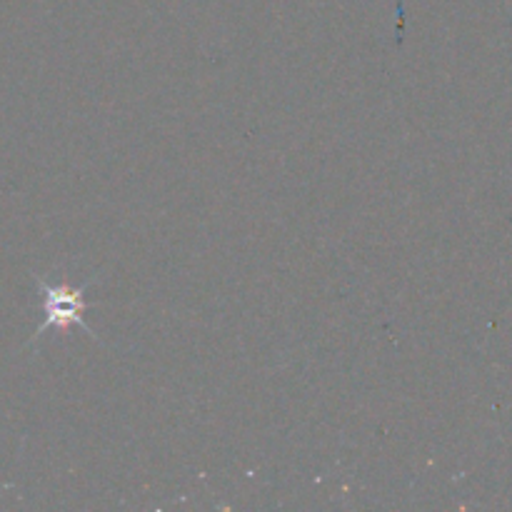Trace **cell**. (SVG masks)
I'll return each mask as SVG.
<instances>
[{"mask_svg":"<svg viewBox=\"0 0 512 512\" xmlns=\"http://www.w3.org/2000/svg\"><path fill=\"white\" fill-rule=\"evenodd\" d=\"M35 283L40 285V290H43V313H45V320L43 325L38 328V333H33V338H30V343H35V340L40 338L43 333H48V330H68V328H80L85 330V333L90 335V338H95V333L90 330V325L85 323V310H88V303H85V290H88V285L95 283V278L85 280L83 285H50L45 283L43 278H35Z\"/></svg>","mask_w":512,"mask_h":512,"instance_id":"1","label":"cell"}]
</instances>
